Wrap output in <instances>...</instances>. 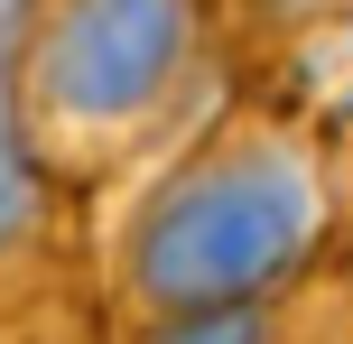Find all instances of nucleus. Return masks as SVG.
I'll use <instances>...</instances> for the list:
<instances>
[{"instance_id": "1", "label": "nucleus", "mask_w": 353, "mask_h": 344, "mask_svg": "<svg viewBox=\"0 0 353 344\" xmlns=\"http://www.w3.org/2000/svg\"><path fill=\"white\" fill-rule=\"evenodd\" d=\"M307 223H316V196L288 159H223L176 177L159 205L140 214V242H130V279L140 298L195 316V307H251V289L288 270L307 252Z\"/></svg>"}, {"instance_id": "2", "label": "nucleus", "mask_w": 353, "mask_h": 344, "mask_svg": "<svg viewBox=\"0 0 353 344\" xmlns=\"http://www.w3.org/2000/svg\"><path fill=\"white\" fill-rule=\"evenodd\" d=\"M176 56H186V10H159V0L56 10L47 37H28V103L47 121H130L159 103Z\"/></svg>"}, {"instance_id": "3", "label": "nucleus", "mask_w": 353, "mask_h": 344, "mask_svg": "<svg viewBox=\"0 0 353 344\" xmlns=\"http://www.w3.org/2000/svg\"><path fill=\"white\" fill-rule=\"evenodd\" d=\"M37 214V159H28V112L10 103V74H0V242H19Z\"/></svg>"}, {"instance_id": "4", "label": "nucleus", "mask_w": 353, "mask_h": 344, "mask_svg": "<svg viewBox=\"0 0 353 344\" xmlns=\"http://www.w3.org/2000/svg\"><path fill=\"white\" fill-rule=\"evenodd\" d=\"M159 344H261V307H195V316H168Z\"/></svg>"}]
</instances>
